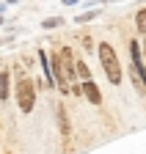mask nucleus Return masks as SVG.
Instances as JSON below:
<instances>
[{
  "instance_id": "nucleus-1",
  "label": "nucleus",
  "mask_w": 146,
  "mask_h": 154,
  "mask_svg": "<svg viewBox=\"0 0 146 154\" xmlns=\"http://www.w3.org/2000/svg\"><path fill=\"white\" fill-rule=\"evenodd\" d=\"M50 69H52V77H55V83L64 88L66 83L75 80V63H72V50H61L50 58Z\"/></svg>"
},
{
  "instance_id": "nucleus-2",
  "label": "nucleus",
  "mask_w": 146,
  "mask_h": 154,
  "mask_svg": "<svg viewBox=\"0 0 146 154\" xmlns=\"http://www.w3.org/2000/svg\"><path fill=\"white\" fill-rule=\"evenodd\" d=\"M99 61H102V69L107 74V80L113 85L121 83V63H119V55L110 44H99Z\"/></svg>"
},
{
  "instance_id": "nucleus-3",
  "label": "nucleus",
  "mask_w": 146,
  "mask_h": 154,
  "mask_svg": "<svg viewBox=\"0 0 146 154\" xmlns=\"http://www.w3.org/2000/svg\"><path fill=\"white\" fill-rule=\"evenodd\" d=\"M14 85H17V105H20V110L22 113H30L33 105H36V85H33V80L20 77Z\"/></svg>"
},
{
  "instance_id": "nucleus-4",
  "label": "nucleus",
  "mask_w": 146,
  "mask_h": 154,
  "mask_svg": "<svg viewBox=\"0 0 146 154\" xmlns=\"http://www.w3.org/2000/svg\"><path fill=\"white\" fill-rule=\"evenodd\" d=\"M130 55H132V80L138 83L141 91H146V66H143V58H141V44L132 42L130 44Z\"/></svg>"
},
{
  "instance_id": "nucleus-5",
  "label": "nucleus",
  "mask_w": 146,
  "mask_h": 154,
  "mask_svg": "<svg viewBox=\"0 0 146 154\" xmlns=\"http://www.w3.org/2000/svg\"><path fill=\"white\" fill-rule=\"evenodd\" d=\"M80 91L88 96V102H91V105H102V94H99V88H97V83H94V80H85Z\"/></svg>"
},
{
  "instance_id": "nucleus-6",
  "label": "nucleus",
  "mask_w": 146,
  "mask_h": 154,
  "mask_svg": "<svg viewBox=\"0 0 146 154\" xmlns=\"http://www.w3.org/2000/svg\"><path fill=\"white\" fill-rule=\"evenodd\" d=\"M8 88H11V77H8V72L3 69V72H0V99H8Z\"/></svg>"
},
{
  "instance_id": "nucleus-7",
  "label": "nucleus",
  "mask_w": 146,
  "mask_h": 154,
  "mask_svg": "<svg viewBox=\"0 0 146 154\" xmlns=\"http://www.w3.org/2000/svg\"><path fill=\"white\" fill-rule=\"evenodd\" d=\"M75 77H80L83 83H85V80H94V77H91V69L85 66V61H77V63H75Z\"/></svg>"
},
{
  "instance_id": "nucleus-8",
  "label": "nucleus",
  "mask_w": 146,
  "mask_h": 154,
  "mask_svg": "<svg viewBox=\"0 0 146 154\" xmlns=\"http://www.w3.org/2000/svg\"><path fill=\"white\" fill-rule=\"evenodd\" d=\"M135 25H138V33L146 36V8H141V11L135 14Z\"/></svg>"
},
{
  "instance_id": "nucleus-9",
  "label": "nucleus",
  "mask_w": 146,
  "mask_h": 154,
  "mask_svg": "<svg viewBox=\"0 0 146 154\" xmlns=\"http://www.w3.org/2000/svg\"><path fill=\"white\" fill-rule=\"evenodd\" d=\"M58 124H61V132H64V135H69V129H72V127H69V121H66V110H64V107H58Z\"/></svg>"
},
{
  "instance_id": "nucleus-10",
  "label": "nucleus",
  "mask_w": 146,
  "mask_h": 154,
  "mask_svg": "<svg viewBox=\"0 0 146 154\" xmlns=\"http://www.w3.org/2000/svg\"><path fill=\"white\" fill-rule=\"evenodd\" d=\"M94 17H97V11H85V14L77 17V22H88V19H94Z\"/></svg>"
},
{
  "instance_id": "nucleus-11",
  "label": "nucleus",
  "mask_w": 146,
  "mask_h": 154,
  "mask_svg": "<svg viewBox=\"0 0 146 154\" xmlns=\"http://www.w3.org/2000/svg\"><path fill=\"white\" fill-rule=\"evenodd\" d=\"M55 25H61V19H58V17H52V19H44V28H55Z\"/></svg>"
},
{
  "instance_id": "nucleus-12",
  "label": "nucleus",
  "mask_w": 146,
  "mask_h": 154,
  "mask_svg": "<svg viewBox=\"0 0 146 154\" xmlns=\"http://www.w3.org/2000/svg\"><path fill=\"white\" fill-rule=\"evenodd\" d=\"M0 25H3V17H0Z\"/></svg>"
}]
</instances>
